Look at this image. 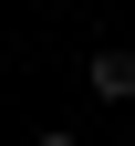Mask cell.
<instances>
[{"label": "cell", "mask_w": 135, "mask_h": 146, "mask_svg": "<svg viewBox=\"0 0 135 146\" xmlns=\"http://www.w3.org/2000/svg\"><path fill=\"white\" fill-rule=\"evenodd\" d=\"M83 94L94 104H135V42H104V52H94V63H83Z\"/></svg>", "instance_id": "6da1fadb"}]
</instances>
